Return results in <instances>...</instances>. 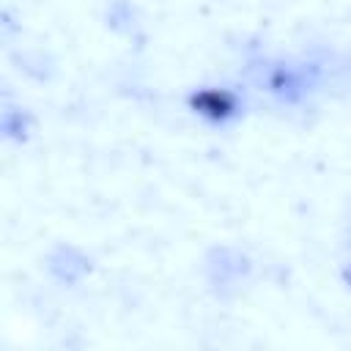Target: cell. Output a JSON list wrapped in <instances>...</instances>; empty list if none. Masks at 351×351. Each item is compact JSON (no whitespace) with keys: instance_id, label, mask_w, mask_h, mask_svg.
Segmentation results:
<instances>
[{"instance_id":"6da1fadb","label":"cell","mask_w":351,"mask_h":351,"mask_svg":"<svg viewBox=\"0 0 351 351\" xmlns=\"http://www.w3.org/2000/svg\"><path fill=\"white\" fill-rule=\"evenodd\" d=\"M195 107L206 115H228L230 112V96L228 93H219V90H203L195 96Z\"/></svg>"}]
</instances>
